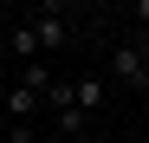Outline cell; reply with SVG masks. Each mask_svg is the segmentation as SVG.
Returning <instances> with one entry per match:
<instances>
[{
  "mask_svg": "<svg viewBox=\"0 0 149 143\" xmlns=\"http://www.w3.org/2000/svg\"><path fill=\"white\" fill-rule=\"evenodd\" d=\"M26 26H33V39H39V59H52V52H65V46H71V20H65L58 7H39Z\"/></svg>",
  "mask_w": 149,
  "mask_h": 143,
  "instance_id": "cell-1",
  "label": "cell"
},
{
  "mask_svg": "<svg viewBox=\"0 0 149 143\" xmlns=\"http://www.w3.org/2000/svg\"><path fill=\"white\" fill-rule=\"evenodd\" d=\"M0 143H7V130H0Z\"/></svg>",
  "mask_w": 149,
  "mask_h": 143,
  "instance_id": "cell-8",
  "label": "cell"
},
{
  "mask_svg": "<svg viewBox=\"0 0 149 143\" xmlns=\"http://www.w3.org/2000/svg\"><path fill=\"white\" fill-rule=\"evenodd\" d=\"M7 46H13V59H19V65H33V59H39V39H33L26 20H13V26H7Z\"/></svg>",
  "mask_w": 149,
  "mask_h": 143,
  "instance_id": "cell-5",
  "label": "cell"
},
{
  "mask_svg": "<svg viewBox=\"0 0 149 143\" xmlns=\"http://www.w3.org/2000/svg\"><path fill=\"white\" fill-rule=\"evenodd\" d=\"M130 46H136V59H143V72H149V33H143V39H130Z\"/></svg>",
  "mask_w": 149,
  "mask_h": 143,
  "instance_id": "cell-6",
  "label": "cell"
},
{
  "mask_svg": "<svg viewBox=\"0 0 149 143\" xmlns=\"http://www.w3.org/2000/svg\"><path fill=\"white\" fill-rule=\"evenodd\" d=\"M0 104H7V124H33V117L45 111V98H39V91H26V85H7V98H0Z\"/></svg>",
  "mask_w": 149,
  "mask_h": 143,
  "instance_id": "cell-3",
  "label": "cell"
},
{
  "mask_svg": "<svg viewBox=\"0 0 149 143\" xmlns=\"http://www.w3.org/2000/svg\"><path fill=\"white\" fill-rule=\"evenodd\" d=\"M97 104H104V78H71V111L91 117Z\"/></svg>",
  "mask_w": 149,
  "mask_h": 143,
  "instance_id": "cell-4",
  "label": "cell"
},
{
  "mask_svg": "<svg viewBox=\"0 0 149 143\" xmlns=\"http://www.w3.org/2000/svg\"><path fill=\"white\" fill-rule=\"evenodd\" d=\"M130 20H143V26H149V0H136V7H130Z\"/></svg>",
  "mask_w": 149,
  "mask_h": 143,
  "instance_id": "cell-7",
  "label": "cell"
},
{
  "mask_svg": "<svg viewBox=\"0 0 149 143\" xmlns=\"http://www.w3.org/2000/svg\"><path fill=\"white\" fill-rule=\"evenodd\" d=\"M110 72H117L130 91H143V85H149V72H143V59H136V46H130V39H117V46H110Z\"/></svg>",
  "mask_w": 149,
  "mask_h": 143,
  "instance_id": "cell-2",
  "label": "cell"
}]
</instances>
